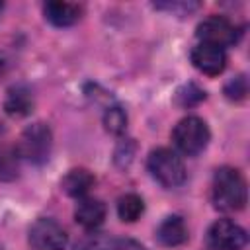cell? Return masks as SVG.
Segmentation results:
<instances>
[{"mask_svg": "<svg viewBox=\"0 0 250 250\" xmlns=\"http://www.w3.org/2000/svg\"><path fill=\"white\" fill-rule=\"evenodd\" d=\"M4 109L12 117H23V115H27L33 109V96H31L29 88L23 86V84L12 86L8 90V94H6Z\"/></svg>", "mask_w": 250, "mask_h": 250, "instance_id": "7c38bea8", "label": "cell"}, {"mask_svg": "<svg viewBox=\"0 0 250 250\" xmlns=\"http://www.w3.org/2000/svg\"><path fill=\"white\" fill-rule=\"evenodd\" d=\"M145 211V203L137 193H125L117 203V215L125 223H135Z\"/></svg>", "mask_w": 250, "mask_h": 250, "instance_id": "9a60e30c", "label": "cell"}, {"mask_svg": "<svg viewBox=\"0 0 250 250\" xmlns=\"http://www.w3.org/2000/svg\"><path fill=\"white\" fill-rule=\"evenodd\" d=\"M133 154H135V143L131 139L127 141H121L115 148V164L119 168H127L133 160Z\"/></svg>", "mask_w": 250, "mask_h": 250, "instance_id": "44dd1931", "label": "cell"}, {"mask_svg": "<svg viewBox=\"0 0 250 250\" xmlns=\"http://www.w3.org/2000/svg\"><path fill=\"white\" fill-rule=\"evenodd\" d=\"M246 230L229 219L215 221L207 230V244L213 250H240L246 246Z\"/></svg>", "mask_w": 250, "mask_h": 250, "instance_id": "8992f818", "label": "cell"}, {"mask_svg": "<svg viewBox=\"0 0 250 250\" xmlns=\"http://www.w3.org/2000/svg\"><path fill=\"white\" fill-rule=\"evenodd\" d=\"M109 250H145V246L133 238H113Z\"/></svg>", "mask_w": 250, "mask_h": 250, "instance_id": "7402d4cb", "label": "cell"}, {"mask_svg": "<svg viewBox=\"0 0 250 250\" xmlns=\"http://www.w3.org/2000/svg\"><path fill=\"white\" fill-rule=\"evenodd\" d=\"M45 20L57 27H68L76 23L82 16V6L72 4V2H61V0H51L43 6Z\"/></svg>", "mask_w": 250, "mask_h": 250, "instance_id": "9c48e42d", "label": "cell"}, {"mask_svg": "<svg viewBox=\"0 0 250 250\" xmlns=\"http://www.w3.org/2000/svg\"><path fill=\"white\" fill-rule=\"evenodd\" d=\"M4 135V125H2V121H0V137Z\"/></svg>", "mask_w": 250, "mask_h": 250, "instance_id": "603a6c76", "label": "cell"}, {"mask_svg": "<svg viewBox=\"0 0 250 250\" xmlns=\"http://www.w3.org/2000/svg\"><path fill=\"white\" fill-rule=\"evenodd\" d=\"M156 240L162 246H180L188 240V227L180 215L166 217L156 229Z\"/></svg>", "mask_w": 250, "mask_h": 250, "instance_id": "30bf717a", "label": "cell"}, {"mask_svg": "<svg viewBox=\"0 0 250 250\" xmlns=\"http://www.w3.org/2000/svg\"><path fill=\"white\" fill-rule=\"evenodd\" d=\"M96 178L86 168H72L66 172V176L61 180V189L70 197H82L90 191Z\"/></svg>", "mask_w": 250, "mask_h": 250, "instance_id": "4fadbf2b", "label": "cell"}, {"mask_svg": "<svg viewBox=\"0 0 250 250\" xmlns=\"http://www.w3.org/2000/svg\"><path fill=\"white\" fill-rule=\"evenodd\" d=\"M201 100H205V92L201 88H197L195 84H184L178 92H176V102L182 107H191L195 104H199Z\"/></svg>", "mask_w": 250, "mask_h": 250, "instance_id": "e0dca14e", "label": "cell"}, {"mask_svg": "<svg viewBox=\"0 0 250 250\" xmlns=\"http://www.w3.org/2000/svg\"><path fill=\"white\" fill-rule=\"evenodd\" d=\"M68 242V236L64 229L47 217L37 219L29 227V244L33 250H64Z\"/></svg>", "mask_w": 250, "mask_h": 250, "instance_id": "5b68a950", "label": "cell"}, {"mask_svg": "<svg viewBox=\"0 0 250 250\" xmlns=\"http://www.w3.org/2000/svg\"><path fill=\"white\" fill-rule=\"evenodd\" d=\"M0 10H2V4H0Z\"/></svg>", "mask_w": 250, "mask_h": 250, "instance_id": "cb8c5ba5", "label": "cell"}, {"mask_svg": "<svg viewBox=\"0 0 250 250\" xmlns=\"http://www.w3.org/2000/svg\"><path fill=\"white\" fill-rule=\"evenodd\" d=\"M154 8L156 10H166L174 16H186L193 10H197L199 4L197 2H158V4H154Z\"/></svg>", "mask_w": 250, "mask_h": 250, "instance_id": "ffe728a7", "label": "cell"}, {"mask_svg": "<svg viewBox=\"0 0 250 250\" xmlns=\"http://www.w3.org/2000/svg\"><path fill=\"white\" fill-rule=\"evenodd\" d=\"M51 146H53V133L49 125L37 121L23 129L16 150L21 158L29 160L31 164H43L51 154Z\"/></svg>", "mask_w": 250, "mask_h": 250, "instance_id": "277c9868", "label": "cell"}, {"mask_svg": "<svg viewBox=\"0 0 250 250\" xmlns=\"http://www.w3.org/2000/svg\"><path fill=\"white\" fill-rule=\"evenodd\" d=\"M146 168L150 176L164 188H178L186 182L184 160L170 148H154L146 158Z\"/></svg>", "mask_w": 250, "mask_h": 250, "instance_id": "7a4b0ae2", "label": "cell"}, {"mask_svg": "<svg viewBox=\"0 0 250 250\" xmlns=\"http://www.w3.org/2000/svg\"><path fill=\"white\" fill-rule=\"evenodd\" d=\"M20 172V154L16 146L0 145V182H12Z\"/></svg>", "mask_w": 250, "mask_h": 250, "instance_id": "5bb4252c", "label": "cell"}, {"mask_svg": "<svg viewBox=\"0 0 250 250\" xmlns=\"http://www.w3.org/2000/svg\"><path fill=\"white\" fill-rule=\"evenodd\" d=\"M74 219L80 227L88 230H96L105 219V205L100 199H82L76 205Z\"/></svg>", "mask_w": 250, "mask_h": 250, "instance_id": "8fae6325", "label": "cell"}, {"mask_svg": "<svg viewBox=\"0 0 250 250\" xmlns=\"http://www.w3.org/2000/svg\"><path fill=\"white\" fill-rule=\"evenodd\" d=\"M191 64L207 74V76H217L225 70L227 66V55H225V49L221 47H215V45H207V43H199L191 49Z\"/></svg>", "mask_w": 250, "mask_h": 250, "instance_id": "ba28073f", "label": "cell"}, {"mask_svg": "<svg viewBox=\"0 0 250 250\" xmlns=\"http://www.w3.org/2000/svg\"><path fill=\"white\" fill-rule=\"evenodd\" d=\"M104 127L111 135H121L127 129V113L119 105H111L104 111Z\"/></svg>", "mask_w": 250, "mask_h": 250, "instance_id": "2e32d148", "label": "cell"}, {"mask_svg": "<svg viewBox=\"0 0 250 250\" xmlns=\"http://www.w3.org/2000/svg\"><path fill=\"white\" fill-rule=\"evenodd\" d=\"M172 139H174V145L184 154L195 156L201 150H205V146L211 139V133H209L207 123L201 117L188 115L176 123V127L172 131Z\"/></svg>", "mask_w": 250, "mask_h": 250, "instance_id": "3957f363", "label": "cell"}, {"mask_svg": "<svg viewBox=\"0 0 250 250\" xmlns=\"http://www.w3.org/2000/svg\"><path fill=\"white\" fill-rule=\"evenodd\" d=\"M213 203L219 211H240L246 205L248 189L246 180L236 168L223 166L213 176V188H211Z\"/></svg>", "mask_w": 250, "mask_h": 250, "instance_id": "6da1fadb", "label": "cell"}, {"mask_svg": "<svg viewBox=\"0 0 250 250\" xmlns=\"http://www.w3.org/2000/svg\"><path fill=\"white\" fill-rule=\"evenodd\" d=\"M195 35L201 43H207V45H215V47H229V45H234L236 39H238V29L227 20V18H221V16H209L205 18L197 29H195Z\"/></svg>", "mask_w": 250, "mask_h": 250, "instance_id": "52a82bcc", "label": "cell"}, {"mask_svg": "<svg viewBox=\"0 0 250 250\" xmlns=\"http://www.w3.org/2000/svg\"><path fill=\"white\" fill-rule=\"evenodd\" d=\"M111 242H113L111 236H105L100 232H90L76 244V250H109Z\"/></svg>", "mask_w": 250, "mask_h": 250, "instance_id": "ac0fdd59", "label": "cell"}, {"mask_svg": "<svg viewBox=\"0 0 250 250\" xmlns=\"http://www.w3.org/2000/svg\"><path fill=\"white\" fill-rule=\"evenodd\" d=\"M246 94H248V80H246L244 74H238V76H234L232 80H229L225 84V96L229 100L238 102V100H244Z\"/></svg>", "mask_w": 250, "mask_h": 250, "instance_id": "d6986e66", "label": "cell"}]
</instances>
